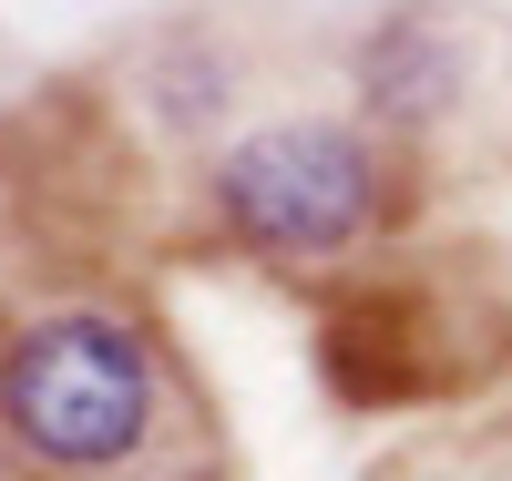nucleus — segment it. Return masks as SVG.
<instances>
[{
  "instance_id": "nucleus-1",
  "label": "nucleus",
  "mask_w": 512,
  "mask_h": 481,
  "mask_svg": "<svg viewBox=\"0 0 512 481\" xmlns=\"http://www.w3.org/2000/svg\"><path fill=\"white\" fill-rule=\"evenodd\" d=\"M185 430V379L123 297H41L0 328V461L21 481H154Z\"/></svg>"
},
{
  "instance_id": "nucleus-2",
  "label": "nucleus",
  "mask_w": 512,
  "mask_h": 481,
  "mask_svg": "<svg viewBox=\"0 0 512 481\" xmlns=\"http://www.w3.org/2000/svg\"><path fill=\"white\" fill-rule=\"evenodd\" d=\"M205 205L267 267H338L400 215V154L369 113H267L216 144Z\"/></svg>"
},
{
  "instance_id": "nucleus-4",
  "label": "nucleus",
  "mask_w": 512,
  "mask_h": 481,
  "mask_svg": "<svg viewBox=\"0 0 512 481\" xmlns=\"http://www.w3.org/2000/svg\"><path fill=\"white\" fill-rule=\"evenodd\" d=\"M226 113H236V52L216 31H164L154 41V123L175 144H195V134H216Z\"/></svg>"
},
{
  "instance_id": "nucleus-3",
  "label": "nucleus",
  "mask_w": 512,
  "mask_h": 481,
  "mask_svg": "<svg viewBox=\"0 0 512 481\" xmlns=\"http://www.w3.org/2000/svg\"><path fill=\"white\" fill-rule=\"evenodd\" d=\"M349 93H359V113L379 134H431L472 93V41L451 21H431V11H379L359 31V52H349Z\"/></svg>"
}]
</instances>
